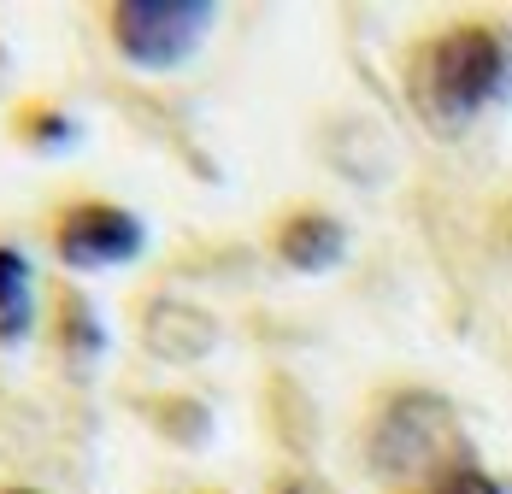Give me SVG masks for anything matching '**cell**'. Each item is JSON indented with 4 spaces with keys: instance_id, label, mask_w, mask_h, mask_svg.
Listing matches in <instances>:
<instances>
[{
    "instance_id": "5",
    "label": "cell",
    "mask_w": 512,
    "mask_h": 494,
    "mask_svg": "<svg viewBox=\"0 0 512 494\" xmlns=\"http://www.w3.org/2000/svg\"><path fill=\"white\" fill-rule=\"evenodd\" d=\"M277 253L295 265V271H330L342 253H348V236L336 218L324 212H295L283 230H277Z\"/></svg>"
},
{
    "instance_id": "6",
    "label": "cell",
    "mask_w": 512,
    "mask_h": 494,
    "mask_svg": "<svg viewBox=\"0 0 512 494\" xmlns=\"http://www.w3.org/2000/svg\"><path fill=\"white\" fill-rule=\"evenodd\" d=\"M36 330V277L18 247H0V342H24Z\"/></svg>"
},
{
    "instance_id": "1",
    "label": "cell",
    "mask_w": 512,
    "mask_h": 494,
    "mask_svg": "<svg viewBox=\"0 0 512 494\" xmlns=\"http://www.w3.org/2000/svg\"><path fill=\"white\" fill-rule=\"evenodd\" d=\"M512 95V36L501 24H454L412 59V106L436 130H471Z\"/></svg>"
},
{
    "instance_id": "3",
    "label": "cell",
    "mask_w": 512,
    "mask_h": 494,
    "mask_svg": "<svg viewBox=\"0 0 512 494\" xmlns=\"http://www.w3.org/2000/svg\"><path fill=\"white\" fill-rule=\"evenodd\" d=\"M460 430H454V406L442 395H395L377 418L371 459L383 465V477H418L442 459H454Z\"/></svg>"
},
{
    "instance_id": "4",
    "label": "cell",
    "mask_w": 512,
    "mask_h": 494,
    "mask_svg": "<svg viewBox=\"0 0 512 494\" xmlns=\"http://www.w3.org/2000/svg\"><path fill=\"white\" fill-rule=\"evenodd\" d=\"M53 247L71 271H112V265H130L142 247H148V230L136 212L124 206H106V200H83V206H65L59 224H53Z\"/></svg>"
},
{
    "instance_id": "8",
    "label": "cell",
    "mask_w": 512,
    "mask_h": 494,
    "mask_svg": "<svg viewBox=\"0 0 512 494\" xmlns=\"http://www.w3.org/2000/svg\"><path fill=\"white\" fill-rule=\"evenodd\" d=\"M12 494H36V489H12Z\"/></svg>"
},
{
    "instance_id": "2",
    "label": "cell",
    "mask_w": 512,
    "mask_h": 494,
    "mask_svg": "<svg viewBox=\"0 0 512 494\" xmlns=\"http://www.w3.org/2000/svg\"><path fill=\"white\" fill-rule=\"evenodd\" d=\"M212 6L206 0H118L112 6V42L130 65L142 71H171L201 48V36L212 30Z\"/></svg>"
},
{
    "instance_id": "7",
    "label": "cell",
    "mask_w": 512,
    "mask_h": 494,
    "mask_svg": "<svg viewBox=\"0 0 512 494\" xmlns=\"http://www.w3.org/2000/svg\"><path fill=\"white\" fill-rule=\"evenodd\" d=\"M424 494H507V489H501L489 471H477V465L454 459V465H448V471H442V477H436V483H430Z\"/></svg>"
}]
</instances>
